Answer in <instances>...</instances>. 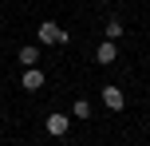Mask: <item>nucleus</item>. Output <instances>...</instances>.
<instances>
[{"label": "nucleus", "mask_w": 150, "mask_h": 146, "mask_svg": "<svg viewBox=\"0 0 150 146\" xmlns=\"http://www.w3.org/2000/svg\"><path fill=\"white\" fill-rule=\"evenodd\" d=\"M36 36H40V44H67V32H63V28H55V24L52 20H47V24H40V32H36Z\"/></svg>", "instance_id": "f257e3e1"}, {"label": "nucleus", "mask_w": 150, "mask_h": 146, "mask_svg": "<svg viewBox=\"0 0 150 146\" xmlns=\"http://www.w3.org/2000/svg\"><path fill=\"white\" fill-rule=\"evenodd\" d=\"M44 126H47V134H52V138H63V134H67V126H71V118H67V115H59V111H52Z\"/></svg>", "instance_id": "f03ea898"}, {"label": "nucleus", "mask_w": 150, "mask_h": 146, "mask_svg": "<svg viewBox=\"0 0 150 146\" xmlns=\"http://www.w3.org/2000/svg\"><path fill=\"white\" fill-rule=\"evenodd\" d=\"M103 103H107L111 111H122V107H127V99H122V91H119L115 83H107V87H103Z\"/></svg>", "instance_id": "7ed1b4c3"}, {"label": "nucleus", "mask_w": 150, "mask_h": 146, "mask_svg": "<svg viewBox=\"0 0 150 146\" xmlns=\"http://www.w3.org/2000/svg\"><path fill=\"white\" fill-rule=\"evenodd\" d=\"M95 59H99V63H115V59H119V44H115V39L99 44V47H95Z\"/></svg>", "instance_id": "20e7f679"}, {"label": "nucleus", "mask_w": 150, "mask_h": 146, "mask_svg": "<svg viewBox=\"0 0 150 146\" xmlns=\"http://www.w3.org/2000/svg\"><path fill=\"white\" fill-rule=\"evenodd\" d=\"M20 79H24V91H40V87H44V71L40 67H28Z\"/></svg>", "instance_id": "39448f33"}, {"label": "nucleus", "mask_w": 150, "mask_h": 146, "mask_svg": "<svg viewBox=\"0 0 150 146\" xmlns=\"http://www.w3.org/2000/svg\"><path fill=\"white\" fill-rule=\"evenodd\" d=\"M36 59H40V47H36V44H24V47H20V63H24V71L36 67Z\"/></svg>", "instance_id": "423d86ee"}, {"label": "nucleus", "mask_w": 150, "mask_h": 146, "mask_svg": "<svg viewBox=\"0 0 150 146\" xmlns=\"http://www.w3.org/2000/svg\"><path fill=\"white\" fill-rule=\"evenodd\" d=\"M71 115H75V118H91V103H87V99H75V103H71Z\"/></svg>", "instance_id": "0eeeda50"}, {"label": "nucleus", "mask_w": 150, "mask_h": 146, "mask_svg": "<svg viewBox=\"0 0 150 146\" xmlns=\"http://www.w3.org/2000/svg\"><path fill=\"white\" fill-rule=\"evenodd\" d=\"M119 36H122V20L111 16V20H107V39H119Z\"/></svg>", "instance_id": "6e6552de"}]
</instances>
